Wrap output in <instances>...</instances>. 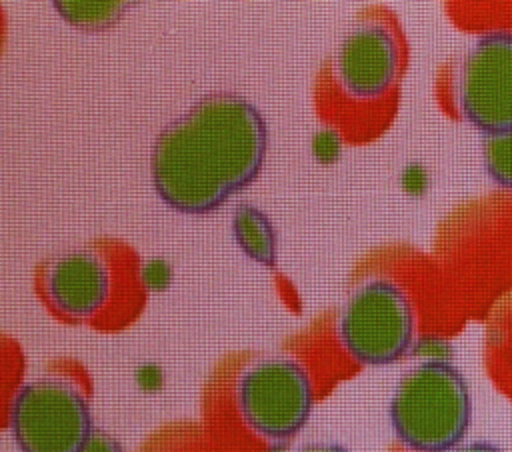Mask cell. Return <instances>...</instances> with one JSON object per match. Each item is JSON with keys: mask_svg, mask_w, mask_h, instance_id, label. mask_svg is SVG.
<instances>
[{"mask_svg": "<svg viewBox=\"0 0 512 452\" xmlns=\"http://www.w3.org/2000/svg\"><path fill=\"white\" fill-rule=\"evenodd\" d=\"M266 144V122L248 98L208 94L156 136L152 184L178 212H212L258 176Z\"/></svg>", "mask_w": 512, "mask_h": 452, "instance_id": "cell-1", "label": "cell"}, {"mask_svg": "<svg viewBox=\"0 0 512 452\" xmlns=\"http://www.w3.org/2000/svg\"><path fill=\"white\" fill-rule=\"evenodd\" d=\"M472 418L468 384L450 362H420L398 380L390 398L396 438L412 452H450Z\"/></svg>", "mask_w": 512, "mask_h": 452, "instance_id": "cell-2", "label": "cell"}, {"mask_svg": "<svg viewBox=\"0 0 512 452\" xmlns=\"http://www.w3.org/2000/svg\"><path fill=\"white\" fill-rule=\"evenodd\" d=\"M338 338L360 364L382 366L402 358L414 344V310L392 280L364 282L338 316Z\"/></svg>", "mask_w": 512, "mask_h": 452, "instance_id": "cell-3", "label": "cell"}, {"mask_svg": "<svg viewBox=\"0 0 512 452\" xmlns=\"http://www.w3.org/2000/svg\"><path fill=\"white\" fill-rule=\"evenodd\" d=\"M10 430L20 452H78L94 428L90 406L74 384L38 378L14 394Z\"/></svg>", "mask_w": 512, "mask_h": 452, "instance_id": "cell-4", "label": "cell"}, {"mask_svg": "<svg viewBox=\"0 0 512 452\" xmlns=\"http://www.w3.org/2000/svg\"><path fill=\"white\" fill-rule=\"evenodd\" d=\"M312 382L306 368L286 356H268L248 364L236 382L242 420L270 440L294 436L312 410Z\"/></svg>", "mask_w": 512, "mask_h": 452, "instance_id": "cell-5", "label": "cell"}, {"mask_svg": "<svg viewBox=\"0 0 512 452\" xmlns=\"http://www.w3.org/2000/svg\"><path fill=\"white\" fill-rule=\"evenodd\" d=\"M464 118L484 134L512 130V32L482 34L456 80Z\"/></svg>", "mask_w": 512, "mask_h": 452, "instance_id": "cell-6", "label": "cell"}, {"mask_svg": "<svg viewBox=\"0 0 512 452\" xmlns=\"http://www.w3.org/2000/svg\"><path fill=\"white\" fill-rule=\"evenodd\" d=\"M398 62L400 50L394 34L384 24L360 22L336 48L334 76L348 96L372 100L392 86Z\"/></svg>", "mask_w": 512, "mask_h": 452, "instance_id": "cell-7", "label": "cell"}, {"mask_svg": "<svg viewBox=\"0 0 512 452\" xmlns=\"http://www.w3.org/2000/svg\"><path fill=\"white\" fill-rule=\"evenodd\" d=\"M44 290L58 312L72 318H88L110 296L108 264L90 248L60 252L44 268Z\"/></svg>", "mask_w": 512, "mask_h": 452, "instance_id": "cell-8", "label": "cell"}, {"mask_svg": "<svg viewBox=\"0 0 512 452\" xmlns=\"http://www.w3.org/2000/svg\"><path fill=\"white\" fill-rule=\"evenodd\" d=\"M232 234L248 258L262 266H274L276 234L262 210L252 204H240L234 210Z\"/></svg>", "mask_w": 512, "mask_h": 452, "instance_id": "cell-9", "label": "cell"}, {"mask_svg": "<svg viewBox=\"0 0 512 452\" xmlns=\"http://www.w3.org/2000/svg\"><path fill=\"white\" fill-rule=\"evenodd\" d=\"M128 2L120 0H58L54 8L66 18L72 26L84 30H102L112 26L122 12L126 10Z\"/></svg>", "mask_w": 512, "mask_h": 452, "instance_id": "cell-10", "label": "cell"}, {"mask_svg": "<svg viewBox=\"0 0 512 452\" xmlns=\"http://www.w3.org/2000/svg\"><path fill=\"white\" fill-rule=\"evenodd\" d=\"M482 162L490 178L512 190V130L498 134H484Z\"/></svg>", "mask_w": 512, "mask_h": 452, "instance_id": "cell-11", "label": "cell"}, {"mask_svg": "<svg viewBox=\"0 0 512 452\" xmlns=\"http://www.w3.org/2000/svg\"><path fill=\"white\" fill-rule=\"evenodd\" d=\"M142 280L150 290H162L170 280V268L162 260H150L142 268Z\"/></svg>", "mask_w": 512, "mask_h": 452, "instance_id": "cell-12", "label": "cell"}, {"mask_svg": "<svg viewBox=\"0 0 512 452\" xmlns=\"http://www.w3.org/2000/svg\"><path fill=\"white\" fill-rule=\"evenodd\" d=\"M78 452H124L120 442L104 430H92L90 438Z\"/></svg>", "mask_w": 512, "mask_h": 452, "instance_id": "cell-13", "label": "cell"}, {"mask_svg": "<svg viewBox=\"0 0 512 452\" xmlns=\"http://www.w3.org/2000/svg\"><path fill=\"white\" fill-rule=\"evenodd\" d=\"M450 452H504V450L490 442H468V444H460V446L452 448Z\"/></svg>", "mask_w": 512, "mask_h": 452, "instance_id": "cell-14", "label": "cell"}, {"mask_svg": "<svg viewBox=\"0 0 512 452\" xmlns=\"http://www.w3.org/2000/svg\"><path fill=\"white\" fill-rule=\"evenodd\" d=\"M296 452H348L346 448L338 446V444H328V442H316V444H306L302 448H298Z\"/></svg>", "mask_w": 512, "mask_h": 452, "instance_id": "cell-15", "label": "cell"}]
</instances>
